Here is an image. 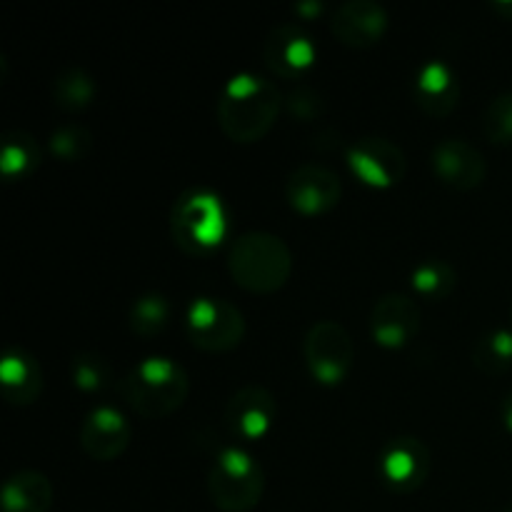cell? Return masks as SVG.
I'll return each instance as SVG.
<instances>
[{"label": "cell", "mask_w": 512, "mask_h": 512, "mask_svg": "<svg viewBox=\"0 0 512 512\" xmlns=\"http://www.w3.org/2000/svg\"><path fill=\"white\" fill-rule=\"evenodd\" d=\"M188 338L205 353H228L245 338V318L233 303L218 298H200L188 310Z\"/></svg>", "instance_id": "6"}, {"label": "cell", "mask_w": 512, "mask_h": 512, "mask_svg": "<svg viewBox=\"0 0 512 512\" xmlns=\"http://www.w3.org/2000/svg\"><path fill=\"white\" fill-rule=\"evenodd\" d=\"M40 165V148L25 130H10L0 140V173L8 180H23Z\"/></svg>", "instance_id": "20"}, {"label": "cell", "mask_w": 512, "mask_h": 512, "mask_svg": "<svg viewBox=\"0 0 512 512\" xmlns=\"http://www.w3.org/2000/svg\"><path fill=\"white\" fill-rule=\"evenodd\" d=\"M130 330L140 338H155L170 323V303L163 295H143L133 303L128 315Z\"/></svg>", "instance_id": "23"}, {"label": "cell", "mask_w": 512, "mask_h": 512, "mask_svg": "<svg viewBox=\"0 0 512 512\" xmlns=\"http://www.w3.org/2000/svg\"><path fill=\"white\" fill-rule=\"evenodd\" d=\"M73 383L75 388L83 390V393H100L110 385L113 373H110V365L105 363L100 355L83 353L73 360Z\"/></svg>", "instance_id": "27"}, {"label": "cell", "mask_w": 512, "mask_h": 512, "mask_svg": "<svg viewBox=\"0 0 512 512\" xmlns=\"http://www.w3.org/2000/svg\"><path fill=\"white\" fill-rule=\"evenodd\" d=\"M375 343L383 348H403L420 333V308L413 298L400 293L383 295L370 315Z\"/></svg>", "instance_id": "14"}, {"label": "cell", "mask_w": 512, "mask_h": 512, "mask_svg": "<svg viewBox=\"0 0 512 512\" xmlns=\"http://www.w3.org/2000/svg\"><path fill=\"white\" fill-rule=\"evenodd\" d=\"M493 5L500 15H505V18L512 20V3H493Z\"/></svg>", "instance_id": "30"}, {"label": "cell", "mask_w": 512, "mask_h": 512, "mask_svg": "<svg viewBox=\"0 0 512 512\" xmlns=\"http://www.w3.org/2000/svg\"><path fill=\"white\" fill-rule=\"evenodd\" d=\"M315 55H318V50H315L310 35L293 23L273 28L263 43L265 65L275 75H283L290 80L308 73L315 63Z\"/></svg>", "instance_id": "12"}, {"label": "cell", "mask_w": 512, "mask_h": 512, "mask_svg": "<svg viewBox=\"0 0 512 512\" xmlns=\"http://www.w3.org/2000/svg\"><path fill=\"white\" fill-rule=\"evenodd\" d=\"M415 100L420 110L433 118H445L455 110L460 100V85L453 70L440 60H430L423 65L415 80Z\"/></svg>", "instance_id": "17"}, {"label": "cell", "mask_w": 512, "mask_h": 512, "mask_svg": "<svg viewBox=\"0 0 512 512\" xmlns=\"http://www.w3.org/2000/svg\"><path fill=\"white\" fill-rule=\"evenodd\" d=\"M330 30H333L335 40L348 48H373L388 30V13L375 0H350L335 10Z\"/></svg>", "instance_id": "11"}, {"label": "cell", "mask_w": 512, "mask_h": 512, "mask_svg": "<svg viewBox=\"0 0 512 512\" xmlns=\"http://www.w3.org/2000/svg\"><path fill=\"white\" fill-rule=\"evenodd\" d=\"M455 283H458V275L443 260H428V263L418 265L413 273V290L430 303L448 298L455 290Z\"/></svg>", "instance_id": "24"}, {"label": "cell", "mask_w": 512, "mask_h": 512, "mask_svg": "<svg viewBox=\"0 0 512 512\" xmlns=\"http://www.w3.org/2000/svg\"><path fill=\"white\" fill-rule=\"evenodd\" d=\"M173 238L185 253L205 255L218 248L228 233V213L223 200L210 190H190L175 203Z\"/></svg>", "instance_id": "4"}, {"label": "cell", "mask_w": 512, "mask_h": 512, "mask_svg": "<svg viewBox=\"0 0 512 512\" xmlns=\"http://www.w3.org/2000/svg\"><path fill=\"white\" fill-rule=\"evenodd\" d=\"M483 135L493 145H512V93L490 100L483 113Z\"/></svg>", "instance_id": "26"}, {"label": "cell", "mask_w": 512, "mask_h": 512, "mask_svg": "<svg viewBox=\"0 0 512 512\" xmlns=\"http://www.w3.org/2000/svg\"><path fill=\"white\" fill-rule=\"evenodd\" d=\"M93 148V135L83 125H65L50 135V153L65 163H78Z\"/></svg>", "instance_id": "25"}, {"label": "cell", "mask_w": 512, "mask_h": 512, "mask_svg": "<svg viewBox=\"0 0 512 512\" xmlns=\"http://www.w3.org/2000/svg\"><path fill=\"white\" fill-rule=\"evenodd\" d=\"M133 430L115 408H95L80 425V448L98 463H110L128 450Z\"/></svg>", "instance_id": "15"}, {"label": "cell", "mask_w": 512, "mask_h": 512, "mask_svg": "<svg viewBox=\"0 0 512 512\" xmlns=\"http://www.w3.org/2000/svg\"><path fill=\"white\" fill-rule=\"evenodd\" d=\"M0 385L13 405H30L38 400L40 390H43V373L40 365L35 363L33 355L25 350H10L0 360Z\"/></svg>", "instance_id": "18"}, {"label": "cell", "mask_w": 512, "mask_h": 512, "mask_svg": "<svg viewBox=\"0 0 512 512\" xmlns=\"http://www.w3.org/2000/svg\"><path fill=\"white\" fill-rule=\"evenodd\" d=\"M503 420H505V428L512 433V393L505 398V405H503Z\"/></svg>", "instance_id": "29"}, {"label": "cell", "mask_w": 512, "mask_h": 512, "mask_svg": "<svg viewBox=\"0 0 512 512\" xmlns=\"http://www.w3.org/2000/svg\"><path fill=\"white\" fill-rule=\"evenodd\" d=\"M505 512H512V508H508V510H505Z\"/></svg>", "instance_id": "31"}, {"label": "cell", "mask_w": 512, "mask_h": 512, "mask_svg": "<svg viewBox=\"0 0 512 512\" xmlns=\"http://www.w3.org/2000/svg\"><path fill=\"white\" fill-rule=\"evenodd\" d=\"M348 165L355 178L363 180L370 188H395L403 183L408 160L405 153L385 138H363L348 150Z\"/></svg>", "instance_id": "9"}, {"label": "cell", "mask_w": 512, "mask_h": 512, "mask_svg": "<svg viewBox=\"0 0 512 512\" xmlns=\"http://www.w3.org/2000/svg\"><path fill=\"white\" fill-rule=\"evenodd\" d=\"M285 198H288L290 208L300 215H323L333 210L343 198V185L340 178L330 168L318 163L300 165L293 170V175L285 183Z\"/></svg>", "instance_id": "10"}, {"label": "cell", "mask_w": 512, "mask_h": 512, "mask_svg": "<svg viewBox=\"0 0 512 512\" xmlns=\"http://www.w3.org/2000/svg\"><path fill=\"white\" fill-rule=\"evenodd\" d=\"M303 355L320 385H340L353 368V338L335 320H318L305 335Z\"/></svg>", "instance_id": "7"}, {"label": "cell", "mask_w": 512, "mask_h": 512, "mask_svg": "<svg viewBox=\"0 0 512 512\" xmlns=\"http://www.w3.org/2000/svg\"><path fill=\"white\" fill-rule=\"evenodd\" d=\"M280 108L283 95L278 85L253 73L238 75L225 85L218 98L220 130L233 143H258L275 125Z\"/></svg>", "instance_id": "1"}, {"label": "cell", "mask_w": 512, "mask_h": 512, "mask_svg": "<svg viewBox=\"0 0 512 512\" xmlns=\"http://www.w3.org/2000/svg\"><path fill=\"white\" fill-rule=\"evenodd\" d=\"M265 490V473L253 455L228 448L218 455L208 475V493L215 508L223 512H248L260 503Z\"/></svg>", "instance_id": "5"}, {"label": "cell", "mask_w": 512, "mask_h": 512, "mask_svg": "<svg viewBox=\"0 0 512 512\" xmlns=\"http://www.w3.org/2000/svg\"><path fill=\"white\" fill-rule=\"evenodd\" d=\"M120 393L143 418H168L188 400L190 380L188 373L170 358H148L125 375Z\"/></svg>", "instance_id": "2"}, {"label": "cell", "mask_w": 512, "mask_h": 512, "mask_svg": "<svg viewBox=\"0 0 512 512\" xmlns=\"http://www.w3.org/2000/svg\"><path fill=\"white\" fill-rule=\"evenodd\" d=\"M278 405L270 390L260 385L240 388L225 405V425L240 440H260L273 428Z\"/></svg>", "instance_id": "13"}, {"label": "cell", "mask_w": 512, "mask_h": 512, "mask_svg": "<svg viewBox=\"0 0 512 512\" xmlns=\"http://www.w3.org/2000/svg\"><path fill=\"white\" fill-rule=\"evenodd\" d=\"M430 450L423 440L413 435L390 440L378 458V475L383 485L393 493L410 495L428 480Z\"/></svg>", "instance_id": "8"}, {"label": "cell", "mask_w": 512, "mask_h": 512, "mask_svg": "<svg viewBox=\"0 0 512 512\" xmlns=\"http://www.w3.org/2000/svg\"><path fill=\"white\" fill-rule=\"evenodd\" d=\"M433 170L440 183L450 185L455 190H473L485 180V158L475 145L468 140L448 138L435 145L433 150Z\"/></svg>", "instance_id": "16"}, {"label": "cell", "mask_w": 512, "mask_h": 512, "mask_svg": "<svg viewBox=\"0 0 512 512\" xmlns=\"http://www.w3.org/2000/svg\"><path fill=\"white\" fill-rule=\"evenodd\" d=\"M53 505V485L43 473L23 470L3 485L5 512H48Z\"/></svg>", "instance_id": "19"}, {"label": "cell", "mask_w": 512, "mask_h": 512, "mask_svg": "<svg viewBox=\"0 0 512 512\" xmlns=\"http://www.w3.org/2000/svg\"><path fill=\"white\" fill-rule=\"evenodd\" d=\"M288 110L293 118L305 120V123H308V120H318L320 115L325 113V103L313 88L303 85V88L293 90V93L288 95Z\"/></svg>", "instance_id": "28"}, {"label": "cell", "mask_w": 512, "mask_h": 512, "mask_svg": "<svg viewBox=\"0 0 512 512\" xmlns=\"http://www.w3.org/2000/svg\"><path fill=\"white\" fill-rule=\"evenodd\" d=\"M473 363L485 375H503L512 368V333L493 330L473 345Z\"/></svg>", "instance_id": "21"}, {"label": "cell", "mask_w": 512, "mask_h": 512, "mask_svg": "<svg viewBox=\"0 0 512 512\" xmlns=\"http://www.w3.org/2000/svg\"><path fill=\"white\" fill-rule=\"evenodd\" d=\"M228 268L240 288L270 295L283 288L293 273V255L288 245L270 233H245L233 243Z\"/></svg>", "instance_id": "3"}, {"label": "cell", "mask_w": 512, "mask_h": 512, "mask_svg": "<svg viewBox=\"0 0 512 512\" xmlns=\"http://www.w3.org/2000/svg\"><path fill=\"white\" fill-rule=\"evenodd\" d=\"M53 98L68 113H80L88 108L95 98V83L85 70L68 68L55 78Z\"/></svg>", "instance_id": "22"}]
</instances>
